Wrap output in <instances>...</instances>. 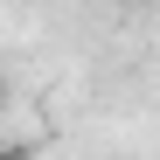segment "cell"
Here are the masks:
<instances>
[{
    "label": "cell",
    "instance_id": "6da1fadb",
    "mask_svg": "<svg viewBox=\"0 0 160 160\" xmlns=\"http://www.w3.org/2000/svg\"><path fill=\"white\" fill-rule=\"evenodd\" d=\"M0 112H7V84H0Z\"/></svg>",
    "mask_w": 160,
    "mask_h": 160
}]
</instances>
